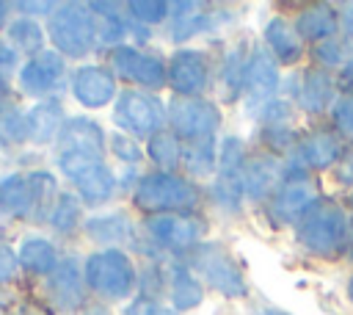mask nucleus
<instances>
[{
	"label": "nucleus",
	"instance_id": "36",
	"mask_svg": "<svg viewBox=\"0 0 353 315\" xmlns=\"http://www.w3.org/2000/svg\"><path fill=\"white\" fill-rule=\"evenodd\" d=\"M314 55H317L323 64H342V61H345V47H342L339 39H325V41L317 44Z\"/></svg>",
	"mask_w": 353,
	"mask_h": 315
},
{
	"label": "nucleus",
	"instance_id": "9",
	"mask_svg": "<svg viewBox=\"0 0 353 315\" xmlns=\"http://www.w3.org/2000/svg\"><path fill=\"white\" fill-rule=\"evenodd\" d=\"M47 193H55L52 174H47V171L11 174L0 182V210H6L11 216H30Z\"/></svg>",
	"mask_w": 353,
	"mask_h": 315
},
{
	"label": "nucleus",
	"instance_id": "7",
	"mask_svg": "<svg viewBox=\"0 0 353 315\" xmlns=\"http://www.w3.org/2000/svg\"><path fill=\"white\" fill-rule=\"evenodd\" d=\"M116 122L121 130H127L130 135L138 138H152L163 130L165 124V108L157 97L146 94V91H121L119 102H116Z\"/></svg>",
	"mask_w": 353,
	"mask_h": 315
},
{
	"label": "nucleus",
	"instance_id": "33",
	"mask_svg": "<svg viewBox=\"0 0 353 315\" xmlns=\"http://www.w3.org/2000/svg\"><path fill=\"white\" fill-rule=\"evenodd\" d=\"M127 8L132 11V19L152 25V22H160V19L168 17L171 3H152V0H146V3H127Z\"/></svg>",
	"mask_w": 353,
	"mask_h": 315
},
{
	"label": "nucleus",
	"instance_id": "5",
	"mask_svg": "<svg viewBox=\"0 0 353 315\" xmlns=\"http://www.w3.org/2000/svg\"><path fill=\"white\" fill-rule=\"evenodd\" d=\"M58 166L63 169V174L74 182L77 193L83 202L88 204H102L113 196L116 180L110 174V169L99 160V158H88V155H74V152H63L58 155Z\"/></svg>",
	"mask_w": 353,
	"mask_h": 315
},
{
	"label": "nucleus",
	"instance_id": "23",
	"mask_svg": "<svg viewBox=\"0 0 353 315\" xmlns=\"http://www.w3.org/2000/svg\"><path fill=\"white\" fill-rule=\"evenodd\" d=\"M317 202V193L312 185L306 182H290L284 185L276 199H273V213H279L281 218H303V213Z\"/></svg>",
	"mask_w": 353,
	"mask_h": 315
},
{
	"label": "nucleus",
	"instance_id": "19",
	"mask_svg": "<svg viewBox=\"0 0 353 315\" xmlns=\"http://www.w3.org/2000/svg\"><path fill=\"white\" fill-rule=\"evenodd\" d=\"M25 119H28V138H33L39 144H47L63 127V108H61L58 99H44V102L33 105Z\"/></svg>",
	"mask_w": 353,
	"mask_h": 315
},
{
	"label": "nucleus",
	"instance_id": "39",
	"mask_svg": "<svg viewBox=\"0 0 353 315\" xmlns=\"http://www.w3.org/2000/svg\"><path fill=\"white\" fill-rule=\"evenodd\" d=\"M336 177H339L342 182H353V152H347V155L339 160V171H336Z\"/></svg>",
	"mask_w": 353,
	"mask_h": 315
},
{
	"label": "nucleus",
	"instance_id": "35",
	"mask_svg": "<svg viewBox=\"0 0 353 315\" xmlns=\"http://www.w3.org/2000/svg\"><path fill=\"white\" fill-rule=\"evenodd\" d=\"M124 315H179V309L165 307V304H157V301H146V298H141V301H132V304L124 309Z\"/></svg>",
	"mask_w": 353,
	"mask_h": 315
},
{
	"label": "nucleus",
	"instance_id": "18",
	"mask_svg": "<svg viewBox=\"0 0 353 315\" xmlns=\"http://www.w3.org/2000/svg\"><path fill=\"white\" fill-rule=\"evenodd\" d=\"M279 177H281L279 163L273 158H268V155H259V158H254V160H248L243 166V174H240L243 193L251 196V199H262V196L276 191Z\"/></svg>",
	"mask_w": 353,
	"mask_h": 315
},
{
	"label": "nucleus",
	"instance_id": "26",
	"mask_svg": "<svg viewBox=\"0 0 353 315\" xmlns=\"http://www.w3.org/2000/svg\"><path fill=\"white\" fill-rule=\"evenodd\" d=\"M19 262L33 274H50L58 268V251L44 238H30L19 249Z\"/></svg>",
	"mask_w": 353,
	"mask_h": 315
},
{
	"label": "nucleus",
	"instance_id": "8",
	"mask_svg": "<svg viewBox=\"0 0 353 315\" xmlns=\"http://www.w3.org/2000/svg\"><path fill=\"white\" fill-rule=\"evenodd\" d=\"M165 119L174 130V135H182L188 141H207L215 127L221 124V113L212 102L196 99V97H174Z\"/></svg>",
	"mask_w": 353,
	"mask_h": 315
},
{
	"label": "nucleus",
	"instance_id": "1",
	"mask_svg": "<svg viewBox=\"0 0 353 315\" xmlns=\"http://www.w3.org/2000/svg\"><path fill=\"white\" fill-rule=\"evenodd\" d=\"M50 39L63 55L80 58L97 41V17L83 3H63L50 17Z\"/></svg>",
	"mask_w": 353,
	"mask_h": 315
},
{
	"label": "nucleus",
	"instance_id": "3",
	"mask_svg": "<svg viewBox=\"0 0 353 315\" xmlns=\"http://www.w3.org/2000/svg\"><path fill=\"white\" fill-rule=\"evenodd\" d=\"M345 235H347V218L334 204H317L314 202L298 224V240L320 257L336 254L345 243Z\"/></svg>",
	"mask_w": 353,
	"mask_h": 315
},
{
	"label": "nucleus",
	"instance_id": "46",
	"mask_svg": "<svg viewBox=\"0 0 353 315\" xmlns=\"http://www.w3.org/2000/svg\"><path fill=\"white\" fill-rule=\"evenodd\" d=\"M347 296H350V301H353V279H350V285H347Z\"/></svg>",
	"mask_w": 353,
	"mask_h": 315
},
{
	"label": "nucleus",
	"instance_id": "27",
	"mask_svg": "<svg viewBox=\"0 0 353 315\" xmlns=\"http://www.w3.org/2000/svg\"><path fill=\"white\" fill-rule=\"evenodd\" d=\"M88 235L94 240H102V243H110V240H124L132 235V224L127 216L121 213H113V216H102V218H91L88 221Z\"/></svg>",
	"mask_w": 353,
	"mask_h": 315
},
{
	"label": "nucleus",
	"instance_id": "4",
	"mask_svg": "<svg viewBox=\"0 0 353 315\" xmlns=\"http://www.w3.org/2000/svg\"><path fill=\"white\" fill-rule=\"evenodd\" d=\"M85 282L94 293H99L108 301H119L124 296H130L132 285H135V271L127 254L108 249V251H97L88 257L85 262Z\"/></svg>",
	"mask_w": 353,
	"mask_h": 315
},
{
	"label": "nucleus",
	"instance_id": "41",
	"mask_svg": "<svg viewBox=\"0 0 353 315\" xmlns=\"http://www.w3.org/2000/svg\"><path fill=\"white\" fill-rule=\"evenodd\" d=\"M17 64V52L8 41H0V66H14Z\"/></svg>",
	"mask_w": 353,
	"mask_h": 315
},
{
	"label": "nucleus",
	"instance_id": "12",
	"mask_svg": "<svg viewBox=\"0 0 353 315\" xmlns=\"http://www.w3.org/2000/svg\"><path fill=\"white\" fill-rule=\"evenodd\" d=\"M243 88L248 94V102L256 105V108L273 102V94L279 88V66H276V58L268 50H262V47L251 50V55L245 61Z\"/></svg>",
	"mask_w": 353,
	"mask_h": 315
},
{
	"label": "nucleus",
	"instance_id": "34",
	"mask_svg": "<svg viewBox=\"0 0 353 315\" xmlns=\"http://www.w3.org/2000/svg\"><path fill=\"white\" fill-rule=\"evenodd\" d=\"M334 122H336L339 133L353 141V97H345V99L336 102V108H334Z\"/></svg>",
	"mask_w": 353,
	"mask_h": 315
},
{
	"label": "nucleus",
	"instance_id": "11",
	"mask_svg": "<svg viewBox=\"0 0 353 315\" xmlns=\"http://www.w3.org/2000/svg\"><path fill=\"white\" fill-rule=\"evenodd\" d=\"M110 64L121 80L138 83L143 88H157L165 83V64L154 55H143L135 47H113Z\"/></svg>",
	"mask_w": 353,
	"mask_h": 315
},
{
	"label": "nucleus",
	"instance_id": "38",
	"mask_svg": "<svg viewBox=\"0 0 353 315\" xmlns=\"http://www.w3.org/2000/svg\"><path fill=\"white\" fill-rule=\"evenodd\" d=\"M113 149H116V155H119V158H124V160H138V158H141V149H138L132 141L121 138V135H116V138H113Z\"/></svg>",
	"mask_w": 353,
	"mask_h": 315
},
{
	"label": "nucleus",
	"instance_id": "44",
	"mask_svg": "<svg viewBox=\"0 0 353 315\" xmlns=\"http://www.w3.org/2000/svg\"><path fill=\"white\" fill-rule=\"evenodd\" d=\"M342 77H345L347 86H353V55L345 61V66H342Z\"/></svg>",
	"mask_w": 353,
	"mask_h": 315
},
{
	"label": "nucleus",
	"instance_id": "14",
	"mask_svg": "<svg viewBox=\"0 0 353 315\" xmlns=\"http://www.w3.org/2000/svg\"><path fill=\"white\" fill-rule=\"evenodd\" d=\"M61 77H63V58L58 52H39L19 72V83L30 97H44L55 91L61 86Z\"/></svg>",
	"mask_w": 353,
	"mask_h": 315
},
{
	"label": "nucleus",
	"instance_id": "25",
	"mask_svg": "<svg viewBox=\"0 0 353 315\" xmlns=\"http://www.w3.org/2000/svg\"><path fill=\"white\" fill-rule=\"evenodd\" d=\"M301 160L312 169H325L339 160V141L328 133H312L298 144Z\"/></svg>",
	"mask_w": 353,
	"mask_h": 315
},
{
	"label": "nucleus",
	"instance_id": "40",
	"mask_svg": "<svg viewBox=\"0 0 353 315\" xmlns=\"http://www.w3.org/2000/svg\"><path fill=\"white\" fill-rule=\"evenodd\" d=\"M19 11H36V14H47V11H55L58 6L55 3H17Z\"/></svg>",
	"mask_w": 353,
	"mask_h": 315
},
{
	"label": "nucleus",
	"instance_id": "32",
	"mask_svg": "<svg viewBox=\"0 0 353 315\" xmlns=\"http://www.w3.org/2000/svg\"><path fill=\"white\" fill-rule=\"evenodd\" d=\"M22 138H28V119L19 111H0V141L19 144Z\"/></svg>",
	"mask_w": 353,
	"mask_h": 315
},
{
	"label": "nucleus",
	"instance_id": "42",
	"mask_svg": "<svg viewBox=\"0 0 353 315\" xmlns=\"http://www.w3.org/2000/svg\"><path fill=\"white\" fill-rule=\"evenodd\" d=\"M342 28H345V33L353 39V3H347V6L342 8Z\"/></svg>",
	"mask_w": 353,
	"mask_h": 315
},
{
	"label": "nucleus",
	"instance_id": "28",
	"mask_svg": "<svg viewBox=\"0 0 353 315\" xmlns=\"http://www.w3.org/2000/svg\"><path fill=\"white\" fill-rule=\"evenodd\" d=\"M149 158H152L163 171L171 174V169L182 160V146H179L176 135H174V133H165V130H160L157 135H152V138H149Z\"/></svg>",
	"mask_w": 353,
	"mask_h": 315
},
{
	"label": "nucleus",
	"instance_id": "24",
	"mask_svg": "<svg viewBox=\"0 0 353 315\" xmlns=\"http://www.w3.org/2000/svg\"><path fill=\"white\" fill-rule=\"evenodd\" d=\"M168 279V298L174 301L176 309H188V307H199L201 304V285L193 279V274L185 265H168L165 271Z\"/></svg>",
	"mask_w": 353,
	"mask_h": 315
},
{
	"label": "nucleus",
	"instance_id": "20",
	"mask_svg": "<svg viewBox=\"0 0 353 315\" xmlns=\"http://www.w3.org/2000/svg\"><path fill=\"white\" fill-rule=\"evenodd\" d=\"M265 41L270 47V55H276V61H281V64H292L301 58V36H298L295 25H290L281 17L268 22Z\"/></svg>",
	"mask_w": 353,
	"mask_h": 315
},
{
	"label": "nucleus",
	"instance_id": "29",
	"mask_svg": "<svg viewBox=\"0 0 353 315\" xmlns=\"http://www.w3.org/2000/svg\"><path fill=\"white\" fill-rule=\"evenodd\" d=\"M8 36H11V41L22 52H39L41 44H44V33H41V28L33 19H17V22H11Z\"/></svg>",
	"mask_w": 353,
	"mask_h": 315
},
{
	"label": "nucleus",
	"instance_id": "13",
	"mask_svg": "<svg viewBox=\"0 0 353 315\" xmlns=\"http://www.w3.org/2000/svg\"><path fill=\"white\" fill-rule=\"evenodd\" d=\"M207 75H210V66H207L204 52H199V50L174 52V58H171V64L165 69V80L179 97L199 94L207 86Z\"/></svg>",
	"mask_w": 353,
	"mask_h": 315
},
{
	"label": "nucleus",
	"instance_id": "10",
	"mask_svg": "<svg viewBox=\"0 0 353 315\" xmlns=\"http://www.w3.org/2000/svg\"><path fill=\"white\" fill-rule=\"evenodd\" d=\"M146 232L168 249H193L204 232V224L190 213H163L146 218Z\"/></svg>",
	"mask_w": 353,
	"mask_h": 315
},
{
	"label": "nucleus",
	"instance_id": "30",
	"mask_svg": "<svg viewBox=\"0 0 353 315\" xmlns=\"http://www.w3.org/2000/svg\"><path fill=\"white\" fill-rule=\"evenodd\" d=\"M182 163L193 171V174H210L215 169V152H212V141H199L182 149Z\"/></svg>",
	"mask_w": 353,
	"mask_h": 315
},
{
	"label": "nucleus",
	"instance_id": "43",
	"mask_svg": "<svg viewBox=\"0 0 353 315\" xmlns=\"http://www.w3.org/2000/svg\"><path fill=\"white\" fill-rule=\"evenodd\" d=\"M8 94H11V86L8 80L0 75V111H6V102H8Z\"/></svg>",
	"mask_w": 353,
	"mask_h": 315
},
{
	"label": "nucleus",
	"instance_id": "22",
	"mask_svg": "<svg viewBox=\"0 0 353 315\" xmlns=\"http://www.w3.org/2000/svg\"><path fill=\"white\" fill-rule=\"evenodd\" d=\"M50 296L61 309L83 301V282L74 262H61L55 268V274L50 276Z\"/></svg>",
	"mask_w": 353,
	"mask_h": 315
},
{
	"label": "nucleus",
	"instance_id": "16",
	"mask_svg": "<svg viewBox=\"0 0 353 315\" xmlns=\"http://www.w3.org/2000/svg\"><path fill=\"white\" fill-rule=\"evenodd\" d=\"M102 141H105V135L97 122L72 119V122H63V127L58 133V155L74 152V155H88V158L102 160Z\"/></svg>",
	"mask_w": 353,
	"mask_h": 315
},
{
	"label": "nucleus",
	"instance_id": "15",
	"mask_svg": "<svg viewBox=\"0 0 353 315\" xmlns=\"http://www.w3.org/2000/svg\"><path fill=\"white\" fill-rule=\"evenodd\" d=\"M72 94L85 108H102L116 97V80L102 66H80L72 75Z\"/></svg>",
	"mask_w": 353,
	"mask_h": 315
},
{
	"label": "nucleus",
	"instance_id": "47",
	"mask_svg": "<svg viewBox=\"0 0 353 315\" xmlns=\"http://www.w3.org/2000/svg\"><path fill=\"white\" fill-rule=\"evenodd\" d=\"M350 204H353V196H350Z\"/></svg>",
	"mask_w": 353,
	"mask_h": 315
},
{
	"label": "nucleus",
	"instance_id": "6",
	"mask_svg": "<svg viewBox=\"0 0 353 315\" xmlns=\"http://www.w3.org/2000/svg\"><path fill=\"white\" fill-rule=\"evenodd\" d=\"M190 265L218 293H223L229 298L245 296V279H243L240 268L234 265L232 254L221 243H201V246H196L193 254H190Z\"/></svg>",
	"mask_w": 353,
	"mask_h": 315
},
{
	"label": "nucleus",
	"instance_id": "31",
	"mask_svg": "<svg viewBox=\"0 0 353 315\" xmlns=\"http://www.w3.org/2000/svg\"><path fill=\"white\" fill-rule=\"evenodd\" d=\"M77 218H80L77 199H74L72 193H61L58 202H55V207H52V216H50L52 227L61 229V232H69V229L77 224Z\"/></svg>",
	"mask_w": 353,
	"mask_h": 315
},
{
	"label": "nucleus",
	"instance_id": "21",
	"mask_svg": "<svg viewBox=\"0 0 353 315\" xmlns=\"http://www.w3.org/2000/svg\"><path fill=\"white\" fill-rule=\"evenodd\" d=\"M336 14L328 6H309L298 14L295 19V30L301 39H314V41H325L334 39L336 33Z\"/></svg>",
	"mask_w": 353,
	"mask_h": 315
},
{
	"label": "nucleus",
	"instance_id": "37",
	"mask_svg": "<svg viewBox=\"0 0 353 315\" xmlns=\"http://www.w3.org/2000/svg\"><path fill=\"white\" fill-rule=\"evenodd\" d=\"M17 262H19V254L0 238V282L14 279V274H17Z\"/></svg>",
	"mask_w": 353,
	"mask_h": 315
},
{
	"label": "nucleus",
	"instance_id": "2",
	"mask_svg": "<svg viewBox=\"0 0 353 315\" xmlns=\"http://www.w3.org/2000/svg\"><path fill=\"white\" fill-rule=\"evenodd\" d=\"M132 202L143 213L163 216V213H174V210H188L196 202V191L188 180H182L176 174L154 171V174L141 177V182L135 185Z\"/></svg>",
	"mask_w": 353,
	"mask_h": 315
},
{
	"label": "nucleus",
	"instance_id": "17",
	"mask_svg": "<svg viewBox=\"0 0 353 315\" xmlns=\"http://www.w3.org/2000/svg\"><path fill=\"white\" fill-rule=\"evenodd\" d=\"M290 91H292L295 102H298L303 111L317 113V111H323V108L331 102V97H334V83H331V77H328L325 72L303 69L301 75L292 77Z\"/></svg>",
	"mask_w": 353,
	"mask_h": 315
},
{
	"label": "nucleus",
	"instance_id": "45",
	"mask_svg": "<svg viewBox=\"0 0 353 315\" xmlns=\"http://www.w3.org/2000/svg\"><path fill=\"white\" fill-rule=\"evenodd\" d=\"M6 11H8V6H6V3H0V25L6 22Z\"/></svg>",
	"mask_w": 353,
	"mask_h": 315
}]
</instances>
